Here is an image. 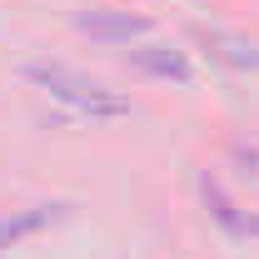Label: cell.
Listing matches in <instances>:
<instances>
[{
    "label": "cell",
    "mask_w": 259,
    "mask_h": 259,
    "mask_svg": "<svg viewBox=\"0 0 259 259\" xmlns=\"http://www.w3.org/2000/svg\"><path fill=\"white\" fill-rule=\"evenodd\" d=\"M30 80H40L50 95H60L65 105H75V110H85V115H125L130 110V100L110 95L100 80L70 70V65H30Z\"/></svg>",
    "instance_id": "6da1fadb"
},
{
    "label": "cell",
    "mask_w": 259,
    "mask_h": 259,
    "mask_svg": "<svg viewBox=\"0 0 259 259\" xmlns=\"http://www.w3.org/2000/svg\"><path fill=\"white\" fill-rule=\"evenodd\" d=\"M130 65H140V70H150V75H175V80H190V65L180 60L175 50H164V45L130 50Z\"/></svg>",
    "instance_id": "7a4b0ae2"
},
{
    "label": "cell",
    "mask_w": 259,
    "mask_h": 259,
    "mask_svg": "<svg viewBox=\"0 0 259 259\" xmlns=\"http://www.w3.org/2000/svg\"><path fill=\"white\" fill-rule=\"evenodd\" d=\"M80 30H90L95 40H130L145 30V20H125V15H80Z\"/></svg>",
    "instance_id": "3957f363"
}]
</instances>
